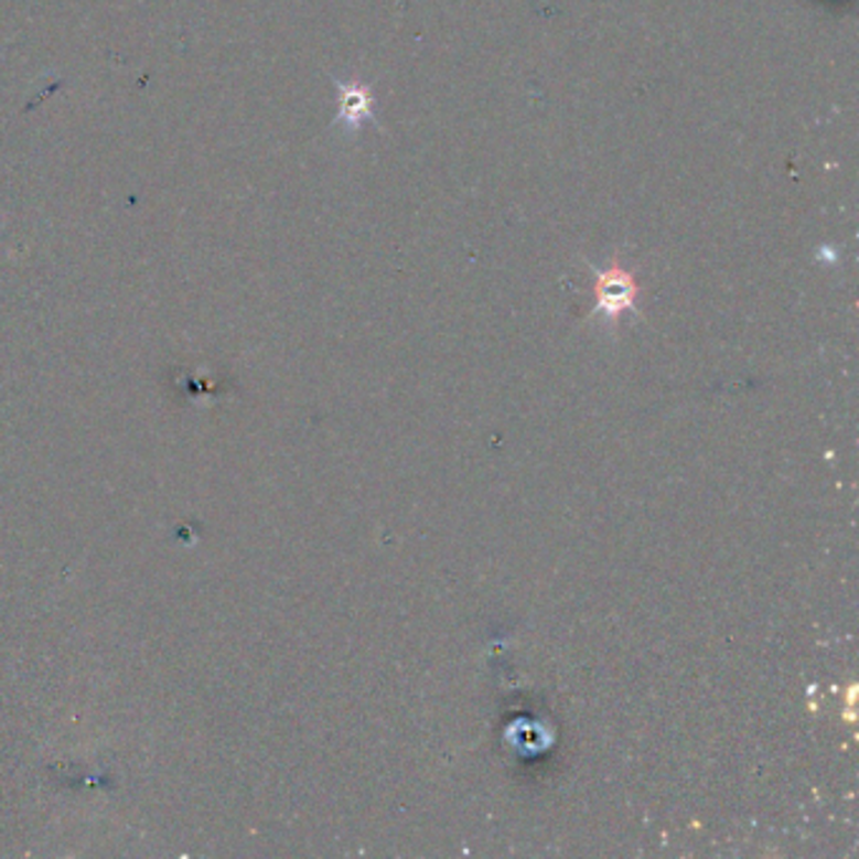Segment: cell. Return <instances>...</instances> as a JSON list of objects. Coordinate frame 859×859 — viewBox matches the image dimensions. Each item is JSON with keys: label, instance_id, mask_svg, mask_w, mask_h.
<instances>
[{"label": "cell", "instance_id": "6da1fadb", "mask_svg": "<svg viewBox=\"0 0 859 859\" xmlns=\"http://www.w3.org/2000/svg\"><path fill=\"white\" fill-rule=\"evenodd\" d=\"M637 300V282L631 272L620 268L618 262L610 265L608 270L598 272L595 280V313L615 321L625 310H635Z\"/></svg>", "mask_w": 859, "mask_h": 859}, {"label": "cell", "instance_id": "7a4b0ae2", "mask_svg": "<svg viewBox=\"0 0 859 859\" xmlns=\"http://www.w3.org/2000/svg\"><path fill=\"white\" fill-rule=\"evenodd\" d=\"M341 94V111L339 119L345 124L348 129H358L363 121L374 119V96H371V88L363 84H335Z\"/></svg>", "mask_w": 859, "mask_h": 859}]
</instances>
